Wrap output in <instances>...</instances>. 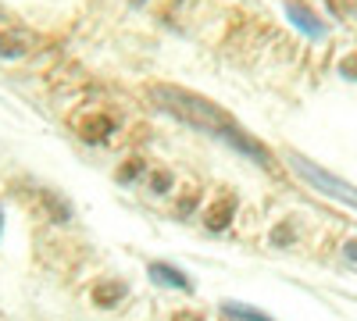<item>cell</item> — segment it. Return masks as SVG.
Segmentation results:
<instances>
[{"label":"cell","mask_w":357,"mask_h":321,"mask_svg":"<svg viewBox=\"0 0 357 321\" xmlns=\"http://www.w3.org/2000/svg\"><path fill=\"white\" fill-rule=\"evenodd\" d=\"M222 314H225L229 321H275V318H268L264 311L247 307V304H240V300H225V304H222Z\"/></svg>","instance_id":"5"},{"label":"cell","mask_w":357,"mask_h":321,"mask_svg":"<svg viewBox=\"0 0 357 321\" xmlns=\"http://www.w3.org/2000/svg\"><path fill=\"white\" fill-rule=\"evenodd\" d=\"M146 275H151L154 285H165V289H178V293H193V279L175 268V265H165V260H151L146 265Z\"/></svg>","instance_id":"3"},{"label":"cell","mask_w":357,"mask_h":321,"mask_svg":"<svg viewBox=\"0 0 357 321\" xmlns=\"http://www.w3.org/2000/svg\"><path fill=\"white\" fill-rule=\"evenodd\" d=\"M286 164L301 175V179H304L314 193L329 196V200H336V203H347V208L357 211V186H354L350 179H343V175H336V171H329V168H321L318 161L296 154V150L286 154Z\"/></svg>","instance_id":"2"},{"label":"cell","mask_w":357,"mask_h":321,"mask_svg":"<svg viewBox=\"0 0 357 321\" xmlns=\"http://www.w3.org/2000/svg\"><path fill=\"white\" fill-rule=\"evenodd\" d=\"M11 43H29L22 33H0V54H4V57H22L25 50L22 47H11Z\"/></svg>","instance_id":"7"},{"label":"cell","mask_w":357,"mask_h":321,"mask_svg":"<svg viewBox=\"0 0 357 321\" xmlns=\"http://www.w3.org/2000/svg\"><path fill=\"white\" fill-rule=\"evenodd\" d=\"M136 4H143V0H136Z\"/></svg>","instance_id":"11"},{"label":"cell","mask_w":357,"mask_h":321,"mask_svg":"<svg viewBox=\"0 0 357 321\" xmlns=\"http://www.w3.org/2000/svg\"><path fill=\"white\" fill-rule=\"evenodd\" d=\"M0 232H4V208H0Z\"/></svg>","instance_id":"10"},{"label":"cell","mask_w":357,"mask_h":321,"mask_svg":"<svg viewBox=\"0 0 357 321\" xmlns=\"http://www.w3.org/2000/svg\"><path fill=\"white\" fill-rule=\"evenodd\" d=\"M286 15L293 18V25H296V29H304L307 36H325V25L314 18V11H311V8H304V4H296V0H289V4H286Z\"/></svg>","instance_id":"4"},{"label":"cell","mask_w":357,"mask_h":321,"mask_svg":"<svg viewBox=\"0 0 357 321\" xmlns=\"http://www.w3.org/2000/svg\"><path fill=\"white\" fill-rule=\"evenodd\" d=\"M126 293H129L126 282H100V285L93 289V300H97L100 307H114V300H122Z\"/></svg>","instance_id":"6"},{"label":"cell","mask_w":357,"mask_h":321,"mask_svg":"<svg viewBox=\"0 0 357 321\" xmlns=\"http://www.w3.org/2000/svg\"><path fill=\"white\" fill-rule=\"evenodd\" d=\"M343 253H347V257H350V260H357V240H350V243H347V246H343Z\"/></svg>","instance_id":"9"},{"label":"cell","mask_w":357,"mask_h":321,"mask_svg":"<svg viewBox=\"0 0 357 321\" xmlns=\"http://www.w3.org/2000/svg\"><path fill=\"white\" fill-rule=\"evenodd\" d=\"M172 321H200V318H197V314H193V311H178V314H175V318H172Z\"/></svg>","instance_id":"8"},{"label":"cell","mask_w":357,"mask_h":321,"mask_svg":"<svg viewBox=\"0 0 357 321\" xmlns=\"http://www.w3.org/2000/svg\"><path fill=\"white\" fill-rule=\"evenodd\" d=\"M151 100H154L165 114L178 118L183 125H190V129H197V132H207L211 139L229 143L236 154L250 157V161L261 164V168H272V150H268L261 139H254V136H250L240 122H236L229 111H222L215 100H207V97H200V93H193V90H183V86H151Z\"/></svg>","instance_id":"1"}]
</instances>
